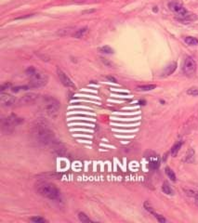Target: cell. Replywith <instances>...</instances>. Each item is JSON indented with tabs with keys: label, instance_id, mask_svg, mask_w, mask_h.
<instances>
[{
	"label": "cell",
	"instance_id": "14",
	"mask_svg": "<svg viewBox=\"0 0 198 223\" xmlns=\"http://www.w3.org/2000/svg\"><path fill=\"white\" fill-rule=\"evenodd\" d=\"M193 157H194V151H193L192 148H190V149L188 150L186 155H185L184 161L187 162V163H190V162H192V161L193 160Z\"/></svg>",
	"mask_w": 198,
	"mask_h": 223
},
{
	"label": "cell",
	"instance_id": "15",
	"mask_svg": "<svg viewBox=\"0 0 198 223\" xmlns=\"http://www.w3.org/2000/svg\"><path fill=\"white\" fill-rule=\"evenodd\" d=\"M162 190L164 192V194H169V195L173 194V190H172V189L170 188V186L169 185L168 182H164V183H163Z\"/></svg>",
	"mask_w": 198,
	"mask_h": 223
},
{
	"label": "cell",
	"instance_id": "9",
	"mask_svg": "<svg viewBox=\"0 0 198 223\" xmlns=\"http://www.w3.org/2000/svg\"><path fill=\"white\" fill-rule=\"evenodd\" d=\"M38 95L36 93H27L25 94L24 96L21 97V99L20 100L19 103L21 105H28V104H33L35 103L37 100H38Z\"/></svg>",
	"mask_w": 198,
	"mask_h": 223
},
{
	"label": "cell",
	"instance_id": "17",
	"mask_svg": "<svg viewBox=\"0 0 198 223\" xmlns=\"http://www.w3.org/2000/svg\"><path fill=\"white\" fill-rule=\"evenodd\" d=\"M181 145H182V141H179L177 142L172 148H171V155L172 156H176L180 151V149L181 148Z\"/></svg>",
	"mask_w": 198,
	"mask_h": 223
},
{
	"label": "cell",
	"instance_id": "6",
	"mask_svg": "<svg viewBox=\"0 0 198 223\" xmlns=\"http://www.w3.org/2000/svg\"><path fill=\"white\" fill-rule=\"evenodd\" d=\"M22 122H23L22 118H20V117H18L15 114H11V115H10L7 118L2 119V121H1L2 130L5 133H8V134L11 133L14 130L15 127L17 125H19L20 124H21Z\"/></svg>",
	"mask_w": 198,
	"mask_h": 223
},
{
	"label": "cell",
	"instance_id": "16",
	"mask_svg": "<svg viewBox=\"0 0 198 223\" xmlns=\"http://www.w3.org/2000/svg\"><path fill=\"white\" fill-rule=\"evenodd\" d=\"M184 41L189 46H197L198 45V39H196L195 37H185Z\"/></svg>",
	"mask_w": 198,
	"mask_h": 223
},
{
	"label": "cell",
	"instance_id": "21",
	"mask_svg": "<svg viewBox=\"0 0 198 223\" xmlns=\"http://www.w3.org/2000/svg\"><path fill=\"white\" fill-rule=\"evenodd\" d=\"M187 94L190 95V96H193V97L198 96V87H190V88L187 90Z\"/></svg>",
	"mask_w": 198,
	"mask_h": 223
},
{
	"label": "cell",
	"instance_id": "5",
	"mask_svg": "<svg viewBox=\"0 0 198 223\" xmlns=\"http://www.w3.org/2000/svg\"><path fill=\"white\" fill-rule=\"evenodd\" d=\"M169 8L176 14L177 19L181 21H187L192 20V14H190L187 10L179 2L176 1H172L170 3H169Z\"/></svg>",
	"mask_w": 198,
	"mask_h": 223
},
{
	"label": "cell",
	"instance_id": "8",
	"mask_svg": "<svg viewBox=\"0 0 198 223\" xmlns=\"http://www.w3.org/2000/svg\"><path fill=\"white\" fill-rule=\"evenodd\" d=\"M57 75H58V77L60 81V83L66 87H69V88H76V86L75 84L72 82V80L66 75L60 69H57Z\"/></svg>",
	"mask_w": 198,
	"mask_h": 223
},
{
	"label": "cell",
	"instance_id": "12",
	"mask_svg": "<svg viewBox=\"0 0 198 223\" xmlns=\"http://www.w3.org/2000/svg\"><path fill=\"white\" fill-rule=\"evenodd\" d=\"M176 68H177V63L176 62H171L170 64H169L166 68H165V70L163 72V75H165V76L170 75L171 74H173L175 72Z\"/></svg>",
	"mask_w": 198,
	"mask_h": 223
},
{
	"label": "cell",
	"instance_id": "27",
	"mask_svg": "<svg viewBox=\"0 0 198 223\" xmlns=\"http://www.w3.org/2000/svg\"><path fill=\"white\" fill-rule=\"evenodd\" d=\"M190 192H191L192 194H188L191 195V196H192V197H194L195 202H196V204L198 205V193H196V192H192V190H190Z\"/></svg>",
	"mask_w": 198,
	"mask_h": 223
},
{
	"label": "cell",
	"instance_id": "1",
	"mask_svg": "<svg viewBox=\"0 0 198 223\" xmlns=\"http://www.w3.org/2000/svg\"><path fill=\"white\" fill-rule=\"evenodd\" d=\"M32 135L41 145L52 148L58 141L53 131L43 123H37L32 127Z\"/></svg>",
	"mask_w": 198,
	"mask_h": 223
},
{
	"label": "cell",
	"instance_id": "22",
	"mask_svg": "<svg viewBox=\"0 0 198 223\" xmlns=\"http://www.w3.org/2000/svg\"><path fill=\"white\" fill-rule=\"evenodd\" d=\"M78 217H79V219L82 221V222H91L92 220L85 214V213H83V212H80L79 214H78Z\"/></svg>",
	"mask_w": 198,
	"mask_h": 223
},
{
	"label": "cell",
	"instance_id": "26",
	"mask_svg": "<svg viewBox=\"0 0 198 223\" xmlns=\"http://www.w3.org/2000/svg\"><path fill=\"white\" fill-rule=\"evenodd\" d=\"M10 87H11V85L10 83H6V84H4V85L1 86V92H4L5 90L10 89Z\"/></svg>",
	"mask_w": 198,
	"mask_h": 223
},
{
	"label": "cell",
	"instance_id": "23",
	"mask_svg": "<svg viewBox=\"0 0 198 223\" xmlns=\"http://www.w3.org/2000/svg\"><path fill=\"white\" fill-rule=\"evenodd\" d=\"M100 51L103 52V53H106V54H111V53L114 52V50L110 47H108V46H104V47L101 48H100Z\"/></svg>",
	"mask_w": 198,
	"mask_h": 223
},
{
	"label": "cell",
	"instance_id": "19",
	"mask_svg": "<svg viewBox=\"0 0 198 223\" xmlns=\"http://www.w3.org/2000/svg\"><path fill=\"white\" fill-rule=\"evenodd\" d=\"M166 174L168 175V177L172 180V181H176V175H175V173H174V171L171 169V168H169V167H166Z\"/></svg>",
	"mask_w": 198,
	"mask_h": 223
},
{
	"label": "cell",
	"instance_id": "20",
	"mask_svg": "<svg viewBox=\"0 0 198 223\" xmlns=\"http://www.w3.org/2000/svg\"><path fill=\"white\" fill-rule=\"evenodd\" d=\"M149 166H150V167L152 169L158 168V167H159V160L157 159V157H155L154 159H152V160L150 161V163H149Z\"/></svg>",
	"mask_w": 198,
	"mask_h": 223
},
{
	"label": "cell",
	"instance_id": "29",
	"mask_svg": "<svg viewBox=\"0 0 198 223\" xmlns=\"http://www.w3.org/2000/svg\"><path fill=\"white\" fill-rule=\"evenodd\" d=\"M33 15L30 14V15H27V16H21V17H19V18H16L15 20H21V19H26V18H29V17H32Z\"/></svg>",
	"mask_w": 198,
	"mask_h": 223
},
{
	"label": "cell",
	"instance_id": "3",
	"mask_svg": "<svg viewBox=\"0 0 198 223\" xmlns=\"http://www.w3.org/2000/svg\"><path fill=\"white\" fill-rule=\"evenodd\" d=\"M25 73L29 77L31 87H41L48 84V81H49L48 75L42 73L41 71L37 70L35 67L30 66Z\"/></svg>",
	"mask_w": 198,
	"mask_h": 223
},
{
	"label": "cell",
	"instance_id": "7",
	"mask_svg": "<svg viewBox=\"0 0 198 223\" xmlns=\"http://www.w3.org/2000/svg\"><path fill=\"white\" fill-rule=\"evenodd\" d=\"M196 62L193 60V58L188 56L185 58L183 64H182V71L184 73V75H186L187 76H192L195 74L196 72Z\"/></svg>",
	"mask_w": 198,
	"mask_h": 223
},
{
	"label": "cell",
	"instance_id": "2",
	"mask_svg": "<svg viewBox=\"0 0 198 223\" xmlns=\"http://www.w3.org/2000/svg\"><path fill=\"white\" fill-rule=\"evenodd\" d=\"M36 190L41 196L49 200H59L60 198V190L52 183L47 181H39L36 184Z\"/></svg>",
	"mask_w": 198,
	"mask_h": 223
},
{
	"label": "cell",
	"instance_id": "25",
	"mask_svg": "<svg viewBox=\"0 0 198 223\" xmlns=\"http://www.w3.org/2000/svg\"><path fill=\"white\" fill-rule=\"evenodd\" d=\"M31 87L29 86H22V87H12L11 88V90L13 91V92H19L20 90H27V89H29Z\"/></svg>",
	"mask_w": 198,
	"mask_h": 223
},
{
	"label": "cell",
	"instance_id": "10",
	"mask_svg": "<svg viewBox=\"0 0 198 223\" xmlns=\"http://www.w3.org/2000/svg\"><path fill=\"white\" fill-rule=\"evenodd\" d=\"M0 102H1L2 106L4 107H10L13 104H15L16 99L10 94H5L4 92H2L1 96H0Z\"/></svg>",
	"mask_w": 198,
	"mask_h": 223
},
{
	"label": "cell",
	"instance_id": "28",
	"mask_svg": "<svg viewBox=\"0 0 198 223\" xmlns=\"http://www.w3.org/2000/svg\"><path fill=\"white\" fill-rule=\"evenodd\" d=\"M107 79L111 82H114V83H116V79L113 76H107Z\"/></svg>",
	"mask_w": 198,
	"mask_h": 223
},
{
	"label": "cell",
	"instance_id": "13",
	"mask_svg": "<svg viewBox=\"0 0 198 223\" xmlns=\"http://www.w3.org/2000/svg\"><path fill=\"white\" fill-rule=\"evenodd\" d=\"M88 31V28L87 27H83V28H80L78 30H76V32L74 33L73 37H76V38H81L83 37Z\"/></svg>",
	"mask_w": 198,
	"mask_h": 223
},
{
	"label": "cell",
	"instance_id": "11",
	"mask_svg": "<svg viewBox=\"0 0 198 223\" xmlns=\"http://www.w3.org/2000/svg\"><path fill=\"white\" fill-rule=\"evenodd\" d=\"M75 27H66V28H62L60 29L57 32V35L60 37H67V36H71L74 35L75 33Z\"/></svg>",
	"mask_w": 198,
	"mask_h": 223
},
{
	"label": "cell",
	"instance_id": "24",
	"mask_svg": "<svg viewBox=\"0 0 198 223\" xmlns=\"http://www.w3.org/2000/svg\"><path fill=\"white\" fill-rule=\"evenodd\" d=\"M31 221L33 222H36V223H44V222H47V220L43 217H31L30 218Z\"/></svg>",
	"mask_w": 198,
	"mask_h": 223
},
{
	"label": "cell",
	"instance_id": "4",
	"mask_svg": "<svg viewBox=\"0 0 198 223\" xmlns=\"http://www.w3.org/2000/svg\"><path fill=\"white\" fill-rule=\"evenodd\" d=\"M60 108V103L58 100L50 96H45L43 98L42 110L49 116L54 117L59 113Z\"/></svg>",
	"mask_w": 198,
	"mask_h": 223
},
{
	"label": "cell",
	"instance_id": "18",
	"mask_svg": "<svg viewBox=\"0 0 198 223\" xmlns=\"http://www.w3.org/2000/svg\"><path fill=\"white\" fill-rule=\"evenodd\" d=\"M156 87L155 85H145V86H139L137 87V89L138 90H141V91H150V90H153Z\"/></svg>",
	"mask_w": 198,
	"mask_h": 223
}]
</instances>
